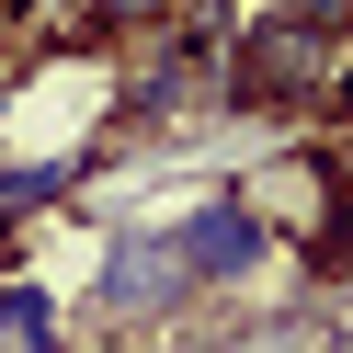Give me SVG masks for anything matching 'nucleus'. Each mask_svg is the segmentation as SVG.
Here are the masks:
<instances>
[{"label": "nucleus", "mask_w": 353, "mask_h": 353, "mask_svg": "<svg viewBox=\"0 0 353 353\" xmlns=\"http://www.w3.org/2000/svg\"><path fill=\"white\" fill-rule=\"evenodd\" d=\"M330 57H342L330 23H296V12L251 0L228 23V46H216V103L228 114H319L330 103Z\"/></svg>", "instance_id": "f257e3e1"}, {"label": "nucleus", "mask_w": 353, "mask_h": 353, "mask_svg": "<svg viewBox=\"0 0 353 353\" xmlns=\"http://www.w3.org/2000/svg\"><path fill=\"white\" fill-rule=\"evenodd\" d=\"M171 239H183V274H194V296H228V285H262L274 274V205L262 194H194L183 216H171Z\"/></svg>", "instance_id": "f03ea898"}, {"label": "nucleus", "mask_w": 353, "mask_h": 353, "mask_svg": "<svg viewBox=\"0 0 353 353\" xmlns=\"http://www.w3.org/2000/svg\"><path fill=\"white\" fill-rule=\"evenodd\" d=\"M92 307L125 330H160L194 307V274H183V239L171 228H114L103 239V274H92Z\"/></svg>", "instance_id": "7ed1b4c3"}, {"label": "nucleus", "mask_w": 353, "mask_h": 353, "mask_svg": "<svg viewBox=\"0 0 353 353\" xmlns=\"http://www.w3.org/2000/svg\"><path fill=\"white\" fill-rule=\"evenodd\" d=\"M0 353H69V307H57V285H34V274L0 285Z\"/></svg>", "instance_id": "20e7f679"}, {"label": "nucleus", "mask_w": 353, "mask_h": 353, "mask_svg": "<svg viewBox=\"0 0 353 353\" xmlns=\"http://www.w3.org/2000/svg\"><path fill=\"white\" fill-rule=\"evenodd\" d=\"M160 23H183V0H92V34H114V46H137Z\"/></svg>", "instance_id": "39448f33"}, {"label": "nucleus", "mask_w": 353, "mask_h": 353, "mask_svg": "<svg viewBox=\"0 0 353 353\" xmlns=\"http://www.w3.org/2000/svg\"><path fill=\"white\" fill-rule=\"evenodd\" d=\"M330 125H353V23H342V57H330V103H319Z\"/></svg>", "instance_id": "423d86ee"}]
</instances>
